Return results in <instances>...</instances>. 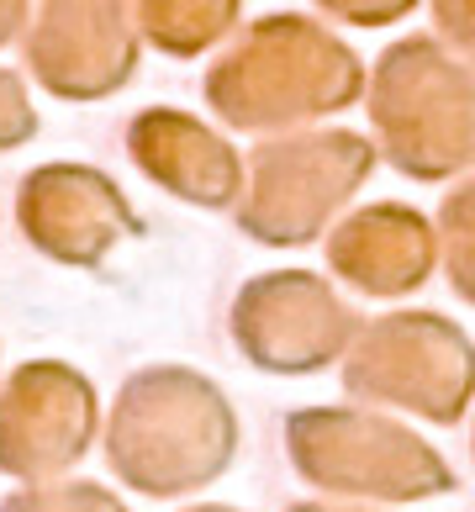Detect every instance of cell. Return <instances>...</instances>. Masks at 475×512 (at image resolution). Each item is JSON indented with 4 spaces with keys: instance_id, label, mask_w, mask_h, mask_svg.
<instances>
[{
    "instance_id": "9c48e42d",
    "label": "cell",
    "mask_w": 475,
    "mask_h": 512,
    "mask_svg": "<svg viewBox=\"0 0 475 512\" xmlns=\"http://www.w3.org/2000/svg\"><path fill=\"white\" fill-rule=\"evenodd\" d=\"M296 512H338V507H296Z\"/></svg>"
},
{
    "instance_id": "277c9868",
    "label": "cell",
    "mask_w": 475,
    "mask_h": 512,
    "mask_svg": "<svg viewBox=\"0 0 475 512\" xmlns=\"http://www.w3.org/2000/svg\"><path fill=\"white\" fill-rule=\"evenodd\" d=\"M95 402L74 370L32 365L0 396V470L11 476H53L74 465L90 444Z\"/></svg>"
},
{
    "instance_id": "52a82bcc",
    "label": "cell",
    "mask_w": 475,
    "mask_h": 512,
    "mask_svg": "<svg viewBox=\"0 0 475 512\" xmlns=\"http://www.w3.org/2000/svg\"><path fill=\"white\" fill-rule=\"evenodd\" d=\"M0 512H122L101 486H59V491H32V497H11Z\"/></svg>"
},
{
    "instance_id": "ba28073f",
    "label": "cell",
    "mask_w": 475,
    "mask_h": 512,
    "mask_svg": "<svg viewBox=\"0 0 475 512\" xmlns=\"http://www.w3.org/2000/svg\"><path fill=\"white\" fill-rule=\"evenodd\" d=\"M449 238H454V286L460 296L475 301V206H454V222H449Z\"/></svg>"
},
{
    "instance_id": "8992f818",
    "label": "cell",
    "mask_w": 475,
    "mask_h": 512,
    "mask_svg": "<svg viewBox=\"0 0 475 512\" xmlns=\"http://www.w3.org/2000/svg\"><path fill=\"white\" fill-rule=\"evenodd\" d=\"M338 270L375 296L412 291L428 275V233L412 212H375L338 243Z\"/></svg>"
},
{
    "instance_id": "3957f363",
    "label": "cell",
    "mask_w": 475,
    "mask_h": 512,
    "mask_svg": "<svg viewBox=\"0 0 475 512\" xmlns=\"http://www.w3.org/2000/svg\"><path fill=\"white\" fill-rule=\"evenodd\" d=\"M349 391L417 412L428 423H460L475 396V349L444 317H386L359 338L349 359Z\"/></svg>"
},
{
    "instance_id": "6da1fadb",
    "label": "cell",
    "mask_w": 475,
    "mask_h": 512,
    "mask_svg": "<svg viewBox=\"0 0 475 512\" xmlns=\"http://www.w3.org/2000/svg\"><path fill=\"white\" fill-rule=\"evenodd\" d=\"M238 449V423L217 386L185 370L138 375L111 423V465L127 486L175 497V491L206 486L222 476V465Z\"/></svg>"
},
{
    "instance_id": "7a4b0ae2",
    "label": "cell",
    "mask_w": 475,
    "mask_h": 512,
    "mask_svg": "<svg viewBox=\"0 0 475 512\" xmlns=\"http://www.w3.org/2000/svg\"><path fill=\"white\" fill-rule=\"evenodd\" d=\"M291 460L322 491L370 502H423L454 486V470L439 460V449L386 417L365 412H296Z\"/></svg>"
},
{
    "instance_id": "5b68a950",
    "label": "cell",
    "mask_w": 475,
    "mask_h": 512,
    "mask_svg": "<svg viewBox=\"0 0 475 512\" xmlns=\"http://www.w3.org/2000/svg\"><path fill=\"white\" fill-rule=\"evenodd\" d=\"M270 291H275V307H259V301L243 307V349H249V359L270 370L328 365L354 333L349 312L312 280H280Z\"/></svg>"
},
{
    "instance_id": "30bf717a",
    "label": "cell",
    "mask_w": 475,
    "mask_h": 512,
    "mask_svg": "<svg viewBox=\"0 0 475 512\" xmlns=\"http://www.w3.org/2000/svg\"><path fill=\"white\" fill-rule=\"evenodd\" d=\"M201 512H222V507H201Z\"/></svg>"
}]
</instances>
